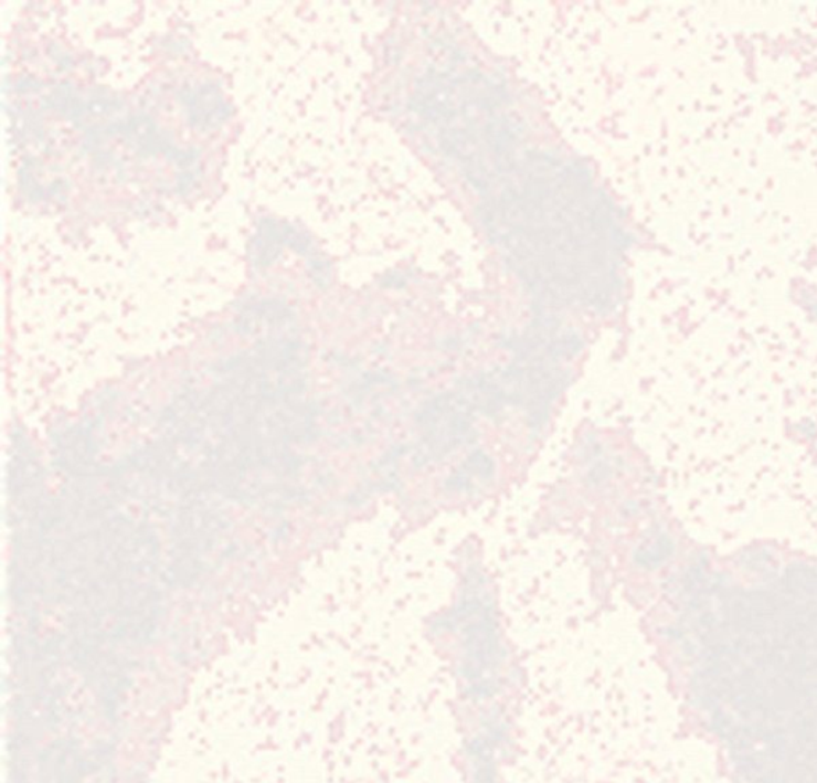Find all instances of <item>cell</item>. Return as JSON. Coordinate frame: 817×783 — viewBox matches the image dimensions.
I'll list each match as a JSON object with an SVG mask.
<instances>
[{
    "instance_id": "3957f363",
    "label": "cell",
    "mask_w": 817,
    "mask_h": 783,
    "mask_svg": "<svg viewBox=\"0 0 817 783\" xmlns=\"http://www.w3.org/2000/svg\"><path fill=\"white\" fill-rule=\"evenodd\" d=\"M672 552V542L666 535H657L637 548L634 560L644 569H657Z\"/></svg>"
},
{
    "instance_id": "7a4b0ae2",
    "label": "cell",
    "mask_w": 817,
    "mask_h": 783,
    "mask_svg": "<svg viewBox=\"0 0 817 783\" xmlns=\"http://www.w3.org/2000/svg\"><path fill=\"white\" fill-rule=\"evenodd\" d=\"M494 474H496V465H494L492 456L478 448L455 469L453 476L446 480V487L458 494L473 491L478 488V484L490 483Z\"/></svg>"
},
{
    "instance_id": "6da1fadb",
    "label": "cell",
    "mask_w": 817,
    "mask_h": 783,
    "mask_svg": "<svg viewBox=\"0 0 817 783\" xmlns=\"http://www.w3.org/2000/svg\"><path fill=\"white\" fill-rule=\"evenodd\" d=\"M415 425L422 433L414 455L418 466L439 462L476 440L475 408L461 391L428 399L415 413Z\"/></svg>"
}]
</instances>
